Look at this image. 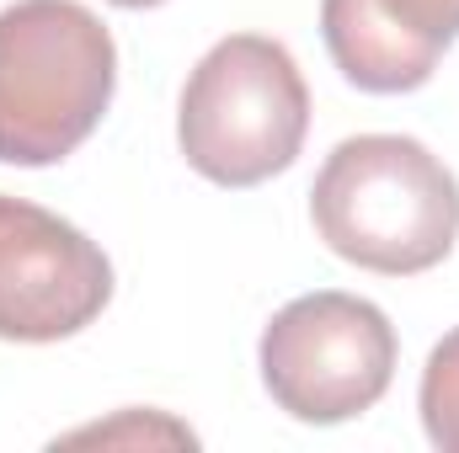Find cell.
I'll return each mask as SVG.
<instances>
[{
	"mask_svg": "<svg viewBox=\"0 0 459 453\" xmlns=\"http://www.w3.org/2000/svg\"><path fill=\"white\" fill-rule=\"evenodd\" d=\"M310 219L342 261L379 278H417L455 251L459 182L422 139L358 133L326 155Z\"/></svg>",
	"mask_w": 459,
	"mask_h": 453,
	"instance_id": "obj_1",
	"label": "cell"
},
{
	"mask_svg": "<svg viewBox=\"0 0 459 453\" xmlns=\"http://www.w3.org/2000/svg\"><path fill=\"white\" fill-rule=\"evenodd\" d=\"M117 91V48L81 0H16L0 11V166H59Z\"/></svg>",
	"mask_w": 459,
	"mask_h": 453,
	"instance_id": "obj_2",
	"label": "cell"
},
{
	"mask_svg": "<svg viewBox=\"0 0 459 453\" xmlns=\"http://www.w3.org/2000/svg\"><path fill=\"white\" fill-rule=\"evenodd\" d=\"M310 133V86L294 54L262 32L220 38L187 75L177 144L214 187H262L283 176Z\"/></svg>",
	"mask_w": 459,
	"mask_h": 453,
	"instance_id": "obj_3",
	"label": "cell"
},
{
	"mask_svg": "<svg viewBox=\"0 0 459 453\" xmlns=\"http://www.w3.org/2000/svg\"><path fill=\"white\" fill-rule=\"evenodd\" d=\"M395 357L401 341L390 315L342 288L283 304L256 346L273 406L310 427H337L374 411L395 379Z\"/></svg>",
	"mask_w": 459,
	"mask_h": 453,
	"instance_id": "obj_4",
	"label": "cell"
},
{
	"mask_svg": "<svg viewBox=\"0 0 459 453\" xmlns=\"http://www.w3.org/2000/svg\"><path fill=\"white\" fill-rule=\"evenodd\" d=\"M113 299V261L91 235L0 192V341H65Z\"/></svg>",
	"mask_w": 459,
	"mask_h": 453,
	"instance_id": "obj_5",
	"label": "cell"
},
{
	"mask_svg": "<svg viewBox=\"0 0 459 453\" xmlns=\"http://www.w3.org/2000/svg\"><path fill=\"white\" fill-rule=\"evenodd\" d=\"M321 38L347 86L401 97L444 64L459 38V0H321Z\"/></svg>",
	"mask_w": 459,
	"mask_h": 453,
	"instance_id": "obj_6",
	"label": "cell"
},
{
	"mask_svg": "<svg viewBox=\"0 0 459 453\" xmlns=\"http://www.w3.org/2000/svg\"><path fill=\"white\" fill-rule=\"evenodd\" d=\"M417 411H422L428 443L444 449V453H459V326L428 352L422 389H417Z\"/></svg>",
	"mask_w": 459,
	"mask_h": 453,
	"instance_id": "obj_7",
	"label": "cell"
},
{
	"mask_svg": "<svg viewBox=\"0 0 459 453\" xmlns=\"http://www.w3.org/2000/svg\"><path fill=\"white\" fill-rule=\"evenodd\" d=\"M65 443H198L182 422H171V416H160V411H123L117 422L108 427H81V432H70Z\"/></svg>",
	"mask_w": 459,
	"mask_h": 453,
	"instance_id": "obj_8",
	"label": "cell"
},
{
	"mask_svg": "<svg viewBox=\"0 0 459 453\" xmlns=\"http://www.w3.org/2000/svg\"><path fill=\"white\" fill-rule=\"evenodd\" d=\"M113 5H123V11H150V5H166V0H113Z\"/></svg>",
	"mask_w": 459,
	"mask_h": 453,
	"instance_id": "obj_9",
	"label": "cell"
}]
</instances>
